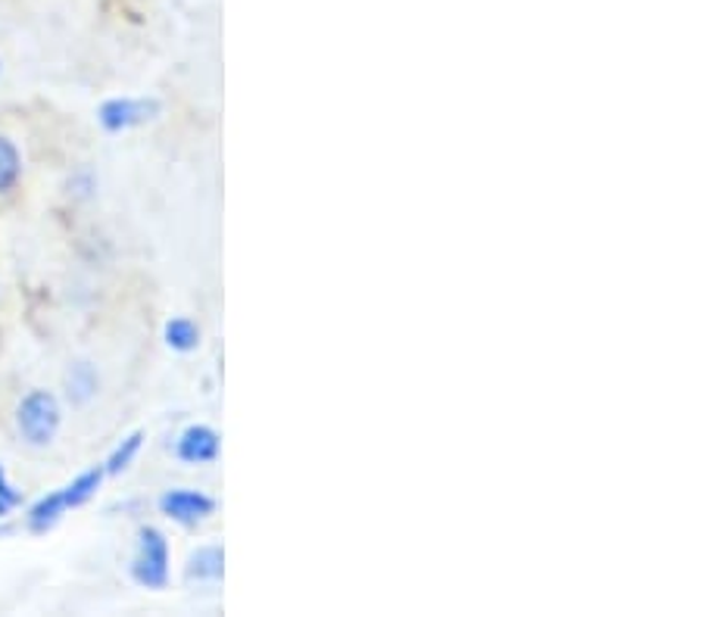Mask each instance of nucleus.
I'll list each match as a JSON object with an SVG mask.
<instances>
[{
	"label": "nucleus",
	"instance_id": "obj_11",
	"mask_svg": "<svg viewBox=\"0 0 702 617\" xmlns=\"http://www.w3.org/2000/svg\"><path fill=\"white\" fill-rule=\"evenodd\" d=\"M140 443H144V431H135L132 436H125V440H122V446H116V453H113L110 461H107V474H119V471H125V468L132 465V458L138 456Z\"/></svg>",
	"mask_w": 702,
	"mask_h": 617
},
{
	"label": "nucleus",
	"instance_id": "obj_6",
	"mask_svg": "<svg viewBox=\"0 0 702 617\" xmlns=\"http://www.w3.org/2000/svg\"><path fill=\"white\" fill-rule=\"evenodd\" d=\"M187 580H219L225 573V552L219 546L197 548L187 562Z\"/></svg>",
	"mask_w": 702,
	"mask_h": 617
},
{
	"label": "nucleus",
	"instance_id": "obj_9",
	"mask_svg": "<svg viewBox=\"0 0 702 617\" xmlns=\"http://www.w3.org/2000/svg\"><path fill=\"white\" fill-rule=\"evenodd\" d=\"M100 480H103V471H100V468H94V471H85L82 478L72 480L70 486H63V499H66V508H75V505L88 503L94 493H97Z\"/></svg>",
	"mask_w": 702,
	"mask_h": 617
},
{
	"label": "nucleus",
	"instance_id": "obj_2",
	"mask_svg": "<svg viewBox=\"0 0 702 617\" xmlns=\"http://www.w3.org/2000/svg\"><path fill=\"white\" fill-rule=\"evenodd\" d=\"M132 573L147 590H163L169 583V543L157 527H140Z\"/></svg>",
	"mask_w": 702,
	"mask_h": 617
},
{
	"label": "nucleus",
	"instance_id": "obj_3",
	"mask_svg": "<svg viewBox=\"0 0 702 617\" xmlns=\"http://www.w3.org/2000/svg\"><path fill=\"white\" fill-rule=\"evenodd\" d=\"M160 115V103L157 100H132V97H122V100H107L100 107V125L107 132H125V128H135L144 125L150 119Z\"/></svg>",
	"mask_w": 702,
	"mask_h": 617
},
{
	"label": "nucleus",
	"instance_id": "obj_12",
	"mask_svg": "<svg viewBox=\"0 0 702 617\" xmlns=\"http://www.w3.org/2000/svg\"><path fill=\"white\" fill-rule=\"evenodd\" d=\"M94 390H97V378H94L91 366H75L70 371V396L75 403H88L94 396Z\"/></svg>",
	"mask_w": 702,
	"mask_h": 617
},
{
	"label": "nucleus",
	"instance_id": "obj_5",
	"mask_svg": "<svg viewBox=\"0 0 702 617\" xmlns=\"http://www.w3.org/2000/svg\"><path fill=\"white\" fill-rule=\"evenodd\" d=\"M215 456H219V434L207 424L187 428L182 440H178V458L187 461V465H207Z\"/></svg>",
	"mask_w": 702,
	"mask_h": 617
},
{
	"label": "nucleus",
	"instance_id": "obj_7",
	"mask_svg": "<svg viewBox=\"0 0 702 617\" xmlns=\"http://www.w3.org/2000/svg\"><path fill=\"white\" fill-rule=\"evenodd\" d=\"M63 511H70V508H66V499H63V490H57V493L45 496L38 505H32V511H28V527H32V530H47V527H53L63 518Z\"/></svg>",
	"mask_w": 702,
	"mask_h": 617
},
{
	"label": "nucleus",
	"instance_id": "obj_13",
	"mask_svg": "<svg viewBox=\"0 0 702 617\" xmlns=\"http://www.w3.org/2000/svg\"><path fill=\"white\" fill-rule=\"evenodd\" d=\"M23 503V493H16L10 483H7V471L0 468V515L7 511V508H13V505Z\"/></svg>",
	"mask_w": 702,
	"mask_h": 617
},
{
	"label": "nucleus",
	"instance_id": "obj_8",
	"mask_svg": "<svg viewBox=\"0 0 702 617\" xmlns=\"http://www.w3.org/2000/svg\"><path fill=\"white\" fill-rule=\"evenodd\" d=\"M23 162H20V150L10 137L0 135V194H7L13 184L20 182Z\"/></svg>",
	"mask_w": 702,
	"mask_h": 617
},
{
	"label": "nucleus",
	"instance_id": "obj_4",
	"mask_svg": "<svg viewBox=\"0 0 702 617\" xmlns=\"http://www.w3.org/2000/svg\"><path fill=\"white\" fill-rule=\"evenodd\" d=\"M160 508L178 525H197L215 511V499L207 493H197V490H172L160 499Z\"/></svg>",
	"mask_w": 702,
	"mask_h": 617
},
{
	"label": "nucleus",
	"instance_id": "obj_10",
	"mask_svg": "<svg viewBox=\"0 0 702 617\" xmlns=\"http://www.w3.org/2000/svg\"><path fill=\"white\" fill-rule=\"evenodd\" d=\"M165 343L178 353H187L200 343V328L190 319H172L165 324Z\"/></svg>",
	"mask_w": 702,
	"mask_h": 617
},
{
	"label": "nucleus",
	"instance_id": "obj_1",
	"mask_svg": "<svg viewBox=\"0 0 702 617\" xmlns=\"http://www.w3.org/2000/svg\"><path fill=\"white\" fill-rule=\"evenodd\" d=\"M16 421H20V434L32 446H47L57 434V428H60V403H57V396L47 393V390H32L20 403Z\"/></svg>",
	"mask_w": 702,
	"mask_h": 617
}]
</instances>
